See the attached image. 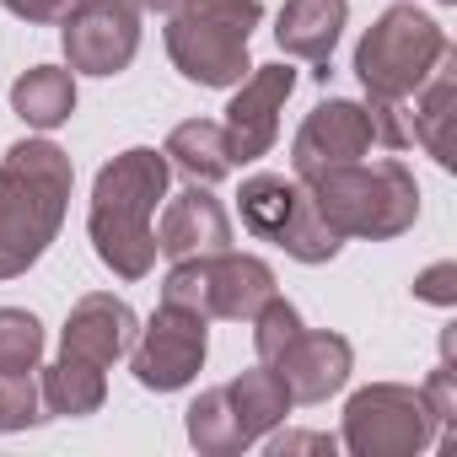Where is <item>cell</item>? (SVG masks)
Listing matches in <instances>:
<instances>
[{"label":"cell","mask_w":457,"mask_h":457,"mask_svg":"<svg viewBox=\"0 0 457 457\" xmlns=\"http://www.w3.org/2000/svg\"><path fill=\"white\" fill-rule=\"evenodd\" d=\"M38 398H44V414H65V420H81V414H97L108 403V377L103 366L92 361H76V355H60L54 366H38Z\"/></svg>","instance_id":"cell-21"},{"label":"cell","mask_w":457,"mask_h":457,"mask_svg":"<svg viewBox=\"0 0 457 457\" xmlns=\"http://www.w3.org/2000/svg\"><path fill=\"white\" fill-rule=\"evenodd\" d=\"M446 54L452 44L436 17H425L409 0L387 6L355 44V76L366 87V103H409Z\"/></svg>","instance_id":"cell-5"},{"label":"cell","mask_w":457,"mask_h":457,"mask_svg":"<svg viewBox=\"0 0 457 457\" xmlns=\"http://www.w3.org/2000/svg\"><path fill=\"white\" fill-rule=\"evenodd\" d=\"M275 296V270L259 253H199V259H172L167 280H162V302L194 307L204 318H226V323H248L264 302Z\"/></svg>","instance_id":"cell-7"},{"label":"cell","mask_w":457,"mask_h":457,"mask_svg":"<svg viewBox=\"0 0 457 457\" xmlns=\"http://www.w3.org/2000/svg\"><path fill=\"white\" fill-rule=\"evenodd\" d=\"M371 145H377V135H371L366 103H355V97H323V103L302 119V129H296V140H291V172L307 183V178H318V172H328V167L361 162Z\"/></svg>","instance_id":"cell-12"},{"label":"cell","mask_w":457,"mask_h":457,"mask_svg":"<svg viewBox=\"0 0 457 457\" xmlns=\"http://www.w3.org/2000/svg\"><path fill=\"white\" fill-rule=\"evenodd\" d=\"M436 6H457V0H436Z\"/></svg>","instance_id":"cell-31"},{"label":"cell","mask_w":457,"mask_h":457,"mask_svg":"<svg viewBox=\"0 0 457 457\" xmlns=\"http://www.w3.org/2000/svg\"><path fill=\"white\" fill-rule=\"evenodd\" d=\"M167 183H172V162L156 145L119 151L92 183L87 237L92 253L119 280H145L156 270V204L167 199Z\"/></svg>","instance_id":"cell-1"},{"label":"cell","mask_w":457,"mask_h":457,"mask_svg":"<svg viewBox=\"0 0 457 457\" xmlns=\"http://www.w3.org/2000/svg\"><path fill=\"white\" fill-rule=\"evenodd\" d=\"M220 248H232V215L210 194V183H188L183 194H172L156 220V253L199 259V253H220Z\"/></svg>","instance_id":"cell-15"},{"label":"cell","mask_w":457,"mask_h":457,"mask_svg":"<svg viewBox=\"0 0 457 457\" xmlns=\"http://www.w3.org/2000/svg\"><path fill=\"white\" fill-rule=\"evenodd\" d=\"M296 92V71L291 65H253L237 87H232V103H226V145H232V162L248 167L259 156L275 151L280 140V113H286V97Z\"/></svg>","instance_id":"cell-11"},{"label":"cell","mask_w":457,"mask_h":457,"mask_svg":"<svg viewBox=\"0 0 457 457\" xmlns=\"http://www.w3.org/2000/svg\"><path fill=\"white\" fill-rule=\"evenodd\" d=\"M345 17H350V0H286L280 17H275V44L291 60L328 65L339 49Z\"/></svg>","instance_id":"cell-16"},{"label":"cell","mask_w":457,"mask_h":457,"mask_svg":"<svg viewBox=\"0 0 457 457\" xmlns=\"http://www.w3.org/2000/svg\"><path fill=\"white\" fill-rule=\"evenodd\" d=\"M425 403H430V414H436V430L441 436H452V425H457V366H452V334H446V361L425 377Z\"/></svg>","instance_id":"cell-26"},{"label":"cell","mask_w":457,"mask_h":457,"mask_svg":"<svg viewBox=\"0 0 457 457\" xmlns=\"http://www.w3.org/2000/svg\"><path fill=\"white\" fill-rule=\"evenodd\" d=\"M140 12H178V0H135Z\"/></svg>","instance_id":"cell-30"},{"label":"cell","mask_w":457,"mask_h":457,"mask_svg":"<svg viewBox=\"0 0 457 457\" xmlns=\"http://www.w3.org/2000/svg\"><path fill=\"white\" fill-rule=\"evenodd\" d=\"M307 194L339 237H361V243L403 237L420 220V183L398 156H382V162L361 156V162L328 167V172L307 178Z\"/></svg>","instance_id":"cell-3"},{"label":"cell","mask_w":457,"mask_h":457,"mask_svg":"<svg viewBox=\"0 0 457 457\" xmlns=\"http://www.w3.org/2000/svg\"><path fill=\"white\" fill-rule=\"evenodd\" d=\"M248 323H253V350H259V361H264V366H270V361H275V355L302 334V328H307V323H302V312H296L280 291H275V296L248 318Z\"/></svg>","instance_id":"cell-24"},{"label":"cell","mask_w":457,"mask_h":457,"mask_svg":"<svg viewBox=\"0 0 457 457\" xmlns=\"http://www.w3.org/2000/svg\"><path fill=\"white\" fill-rule=\"evenodd\" d=\"M162 156H167L188 183H220V178L237 172L232 145H226V129H220L215 119H183V124L167 135Z\"/></svg>","instance_id":"cell-19"},{"label":"cell","mask_w":457,"mask_h":457,"mask_svg":"<svg viewBox=\"0 0 457 457\" xmlns=\"http://www.w3.org/2000/svg\"><path fill=\"white\" fill-rule=\"evenodd\" d=\"M264 22V0H178V12H167V60L183 81L232 92L253 60L248 38Z\"/></svg>","instance_id":"cell-4"},{"label":"cell","mask_w":457,"mask_h":457,"mask_svg":"<svg viewBox=\"0 0 457 457\" xmlns=\"http://www.w3.org/2000/svg\"><path fill=\"white\" fill-rule=\"evenodd\" d=\"M270 366L286 377L291 403H323V398H334V393L350 382L355 350H350V339L334 334V328H302Z\"/></svg>","instance_id":"cell-14"},{"label":"cell","mask_w":457,"mask_h":457,"mask_svg":"<svg viewBox=\"0 0 457 457\" xmlns=\"http://www.w3.org/2000/svg\"><path fill=\"white\" fill-rule=\"evenodd\" d=\"M44 398H38V377H0V436H12V430H33L44 425Z\"/></svg>","instance_id":"cell-25"},{"label":"cell","mask_w":457,"mask_h":457,"mask_svg":"<svg viewBox=\"0 0 457 457\" xmlns=\"http://www.w3.org/2000/svg\"><path fill=\"white\" fill-rule=\"evenodd\" d=\"M237 215H243V226H248L259 243L286 248L296 264H328V259L345 248V237L318 215L307 183L280 178V172H253V178H243V188H237Z\"/></svg>","instance_id":"cell-6"},{"label":"cell","mask_w":457,"mask_h":457,"mask_svg":"<svg viewBox=\"0 0 457 457\" xmlns=\"http://www.w3.org/2000/svg\"><path fill=\"white\" fill-rule=\"evenodd\" d=\"M414 296L430 302V307H457V264H452V259L430 264V270L414 280Z\"/></svg>","instance_id":"cell-27"},{"label":"cell","mask_w":457,"mask_h":457,"mask_svg":"<svg viewBox=\"0 0 457 457\" xmlns=\"http://www.w3.org/2000/svg\"><path fill=\"white\" fill-rule=\"evenodd\" d=\"M264 441H270L275 457H291V452H323V457H334L339 452V436H323V430H280L275 425Z\"/></svg>","instance_id":"cell-28"},{"label":"cell","mask_w":457,"mask_h":457,"mask_svg":"<svg viewBox=\"0 0 457 457\" xmlns=\"http://www.w3.org/2000/svg\"><path fill=\"white\" fill-rule=\"evenodd\" d=\"M71 188L76 167L44 135L17 140L0 156V280L28 275L49 253L71 210Z\"/></svg>","instance_id":"cell-2"},{"label":"cell","mask_w":457,"mask_h":457,"mask_svg":"<svg viewBox=\"0 0 457 457\" xmlns=\"http://www.w3.org/2000/svg\"><path fill=\"white\" fill-rule=\"evenodd\" d=\"M12 113L33 129H60L76 113V71L71 65H33L12 87Z\"/></svg>","instance_id":"cell-20"},{"label":"cell","mask_w":457,"mask_h":457,"mask_svg":"<svg viewBox=\"0 0 457 457\" xmlns=\"http://www.w3.org/2000/svg\"><path fill=\"white\" fill-rule=\"evenodd\" d=\"M65 65L81 76H119L140 54V6L135 0H71L60 17Z\"/></svg>","instance_id":"cell-10"},{"label":"cell","mask_w":457,"mask_h":457,"mask_svg":"<svg viewBox=\"0 0 457 457\" xmlns=\"http://www.w3.org/2000/svg\"><path fill=\"white\" fill-rule=\"evenodd\" d=\"M226 398H232V409H237V425H243V441H248V446H259V441H264L275 425H286V414H291V387H286V377H280L275 366H264V361L226 382Z\"/></svg>","instance_id":"cell-18"},{"label":"cell","mask_w":457,"mask_h":457,"mask_svg":"<svg viewBox=\"0 0 457 457\" xmlns=\"http://www.w3.org/2000/svg\"><path fill=\"white\" fill-rule=\"evenodd\" d=\"M204 350H210V318L194 312V307L162 302L129 345V371L151 393H178L199 377Z\"/></svg>","instance_id":"cell-9"},{"label":"cell","mask_w":457,"mask_h":457,"mask_svg":"<svg viewBox=\"0 0 457 457\" xmlns=\"http://www.w3.org/2000/svg\"><path fill=\"white\" fill-rule=\"evenodd\" d=\"M452 108H457V60L446 54L425 81L420 92L409 97V129H414V145H425L436 156V167H452Z\"/></svg>","instance_id":"cell-17"},{"label":"cell","mask_w":457,"mask_h":457,"mask_svg":"<svg viewBox=\"0 0 457 457\" xmlns=\"http://www.w3.org/2000/svg\"><path fill=\"white\" fill-rule=\"evenodd\" d=\"M135 334H140V318H135V307H129L124 296H113V291H87V296L71 307L65 328H60V355L92 361V366L108 371L119 355H129Z\"/></svg>","instance_id":"cell-13"},{"label":"cell","mask_w":457,"mask_h":457,"mask_svg":"<svg viewBox=\"0 0 457 457\" xmlns=\"http://www.w3.org/2000/svg\"><path fill=\"white\" fill-rule=\"evenodd\" d=\"M183 430H188V441H194L204 457H237V452H248L243 425H237V409H232V398H226V387H204V393L188 403Z\"/></svg>","instance_id":"cell-22"},{"label":"cell","mask_w":457,"mask_h":457,"mask_svg":"<svg viewBox=\"0 0 457 457\" xmlns=\"http://www.w3.org/2000/svg\"><path fill=\"white\" fill-rule=\"evenodd\" d=\"M44 361V323L28 307H0V377H28Z\"/></svg>","instance_id":"cell-23"},{"label":"cell","mask_w":457,"mask_h":457,"mask_svg":"<svg viewBox=\"0 0 457 457\" xmlns=\"http://www.w3.org/2000/svg\"><path fill=\"white\" fill-rule=\"evenodd\" d=\"M12 17H22V22H33V28H49V22H60L65 12H71V0H0Z\"/></svg>","instance_id":"cell-29"},{"label":"cell","mask_w":457,"mask_h":457,"mask_svg":"<svg viewBox=\"0 0 457 457\" xmlns=\"http://www.w3.org/2000/svg\"><path fill=\"white\" fill-rule=\"evenodd\" d=\"M436 441V414L420 387L403 382H371L350 393L339 446L355 457H414Z\"/></svg>","instance_id":"cell-8"}]
</instances>
